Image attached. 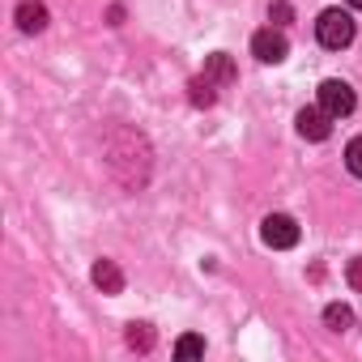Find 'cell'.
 Masks as SVG:
<instances>
[{"label":"cell","instance_id":"30bf717a","mask_svg":"<svg viewBox=\"0 0 362 362\" xmlns=\"http://www.w3.org/2000/svg\"><path fill=\"white\" fill-rule=\"evenodd\" d=\"M201 354H205V341L197 332H188V337L175 341V358H201Z\"/></svg>","mask_w":362,"mask_h":362},{"label":"cell","instance_id":"8992f818","mask_svg":"<svg viewBox=\"0 0 362 362\" xmlns=\"http://www.w3.org/2000/svg\"><path fill=\"white\" fill-rule=\"evenodd\" d=\"M90 277H94V286H98L103 294H119V290H124V273H119L115 260H98Z\"/></svg>","mask_w":362,"mask_h":362},{"label":"cell","instance_id":"3957f363","mask_svg":"<svg viewBox=\"0 0 362 362\" xmlns=\"http://www.w3.org/2000/svg\"><path fill=\"white\" fill-rule=\"evenodd\" d=\"M260 239H264L273 252H286V247L298 243V222H294L290 214H269V218L260 222Z\"/></svg>","mask_w":362,"mask_h":362},{"label":"cell","instance_id":"6da1fadb","mask_svg":"<svg viewBox=\"0 0 362 362\" xmlns=\"http://www.w3.org/2000/svg\"><path fill=\"white\" fill-rule=\"evenodd\" d=\"M315 39H320V47H328V52L349 47V43H354V18H349L345 9H324L320 22H315Z\"/></svg>","mask_w":362,"mask_h":362},{"label":"cell","instance_id":"ba28073f","mask_svg":"<svg viewBox=\"0 0 362 362\" xmlns=\"http://www.w3.org/2000/svg\"><path fill=\"white\" fill-rule=\"evenodd\" d=\"M201 77H209L214 86H230L235 81V64H230V56L226 52H214L209 60H205V73Z\"/></svg>","mask_w":362,"mask_h":362},{"label":"cell","instance_id":"9a60e30c","mask_svg":"<svg viewBox=\"0 0 362 362\" xmlns=\"http://www.w3.org/2000/svg\"><path fill=\"white\" fill-rule=\"evenodd\" d=\"M273 22H290V5H277L273 9Z\"/></svg>","mask_w":362,"mask_h":362},{"label":"cell","instance_id":"52a82bcc","mask_svg":"<svg viewBox=\"0 0 362 362\" xmlns=\"http://www.w3.org/2000/svg\"><path fill=\"white\" fill-rule=\"evenodd\" d=\"M18 26H22L26 35L47 30V9L39 5V0H22V5H18Z\"/></svg>","mask_w":362,"mask_h":362},{"label":"cell","instance_id":"8fae6325","mask_svg":"<svg viewBox=\"0 0 362 362\" xmlns=\"http://www.w3.org/2000/svg\"><path fill=\"white\" fill-rule=\"evenodd\" d=\"M188 90H192V103H197V107H214V98H218V94H214V81H209V77H197V81H192Z\"/></svg>","mask_w":362,"mask_h":362},{"label":"cell","instance_id":"9c48e42d","mask_svg":"<svg viewBox=\"0 0 362 362\" xmlns=\"http://www.w3.org/2000/svg\"><path fill=\"white\" fill-rule=\"evenodd\" d=\"M324 324H328L332 332H345V328L354 324V311H349L345 303H328V307H324Z\"/></svg>","mask_w":362,"mask_h":362},{"label":"cell","instance_id":"2e32d148","mask_svg":"<svg viewBox=\"0 0 362 362\" xmlns=\"http://www.w3.org/2000/svg\"><path fill=\"white\" fill-rule=\"evenodd\" d=\"M345 5H349V9H362V0H345Z\"/></svg>","mask_w":362,"mask_h":362},{"label":"cell","instance_id":"5bb4252c","mask_svg":"<svg viewBox=\"0 0 362 362\" xmlns=\"http://www.w3.org/2000/svg\"><path fill=\"white\" fill-rule=\"evenodd\" d=\"M345 281H349V286L362 294V256H354V260L345 264Z\"/></svg>","mask_w":362,"mask_h":362},{"label":"cell","instance_id":"7a4b0ae2","mask_svg":"<svg viewBox=\"0 0 362 362\" xmlns=\"http://www.w3.org/2000/svg\"><path fill=\"white\" fill-rule=\"evenodd\" d=\"M320 107H324L332 119H345V115L358 107V98H354L349 81H341V77H328V81H320Z\"/></svg>","mask_w":362,"mask_h":362},{"label":"cell","instance_id":"5b68a950","mask_svg":"<svg viewBox=\"0 0 362 362\" xmlns=\"http://www.w3.org/2000/svg\"><path fill=\"white\" fill-rule=\"evenodd\" d=\"M294 124H298V132H303L307 141H328V132H332V115H328L320 103H315V107H303Z\"/></svg>","mask_w":362,"mask_h":362},{"label":"cell","instance_id":"277c9868","mask_svg":"<svg viewBox=\"0 0 362 362\" xmlns=\"http://www.w3.org/2000/svg\"><path fill=\"white\" fill-rule=\"evenodd\" d=\"M252 56L260 60V64H281L286 56H290V43H286V35L281 30H256L252 35Z\"/></svg>","mask_w":362,"mask_h":362},{"label":"cell","instance_id":"4fadbf2b","mask_svg":"<svg viewBox=\"0 0 362 362\" xmlns=\"http://www.w3.org/2000/svg\"><path fill=\"white\" fill-rule=\"evenodd\" d=\"M345 166H349L354 179H362V136H354V141L345 145Z\"/></svg>","mask_w":362,"mask_h":362},{"label":"cell","instance_id":"7c38bea8","mask_svg":"<svg viewBox=\"0 0 362 362\" xmlns=\"http://www.w3.org/2000/svg\"><path fill=\"white\" fill-rule=\"evenodd\" d=\"M128 345L132 349H149L153 345V328L149 324H128Z\"/></svg>","mask_w":362,"mask_h":362}]
</instances>
